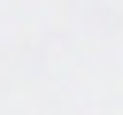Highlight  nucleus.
Here are the masks:
<instances>
[]
</instances>
